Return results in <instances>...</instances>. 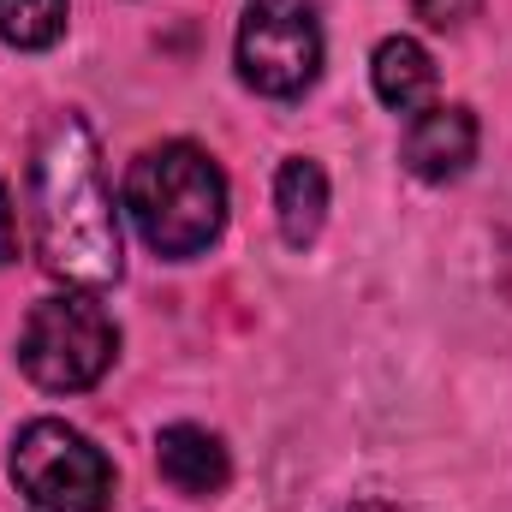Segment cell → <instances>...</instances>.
<instances>
[{"instance_id": "cell-3", "label": "cell", "mask_w": 512, "mask_h": 512, "mask_svg": "<svg viewBox=\"0 0 512 512\" xmlns=\"http://www.w3.org/2000/svg\"><path fill=\"white\" fill-rule=\"evenodd\" d=\"M120 352V328L108 322V310L84 292H60L42 298L18 334V364L42 393H84L108 376Z\"/></svg>"}, {"instance_id": "cell-10", "label": "cell", "mask_w": 512, "mask_h": 512, "mask_svg": "<svg viewBox=\"0 0 512 512\" xmlns=\"http://www.w3.org/2000/svg\"><path fill=\"white\" fill-rule=\"evenodd\" d=\"M66 30V0H0V42L48 48Z\"/></svg>"}, {"instance_id": "cell-13", "label": "cell", "mask_w": 512, "mask_h": 512, "mask_svg": "<svg viewBox=\"0 0 512 512\" xmlns=\"http://www.w3.org/2000/svg\"><path fill=\"white\" fill-rule=\"evenodd\" d=\"M340 512H411V507H399V501H352V507H340Z\"/></svg>"}, {"instance_id": "cell-4", "label": "cell", "mask_w": 512, "mask_h": 512, "mask_svg": "<svg viewBox=\"0 0 512 512\" xmlns=\"http://www.w3.org/2000/svg\"><path fill=\"white\" fill-rule=\"evenodd\" d=\"M12 483L42 512H102L114 501V465L72 423L36 417L12 441Z\"/></svg>"}, {"instance_id": "cell-7", "label": "cell", "mask_w": 512, "mask_h": 512, "mask_svg": "<svg viewBox=\"0 0 512 512\" xmlns=\"http://www.w3.org/2000/svg\"><path fill=\"white\" fill-rule=\"evenodd\" d=\"M155 465H161V477H167L179 495H221L227 477H233L221 435H209V429H197V423H173V429H161V441H155Z\"/></svg>"}, {"instance_id": "cell-6", "label": "cell", "mask_w": 512, "mask_h": 512, "mask_svg": "<svg viewBox=\"0 0 512 512\" xmlns=\"http://www.w3.org/2000/svg\"><path fill=\"white\" fill-rule=\"evenodd\" d=\"M477 161V114L471 108H423L405 131V167L429 185L459 179Z\"/></svg>"}, {"instance_id": "cell-5", "label": "cell", "mask_w": 512, "mask_h": 512, "mask_svg": "<svg viewBox=\"0 0 512 512\" xmlns=\"http://www.w3.org/2000/svg\"><path fill=\"white\" fill-rule=\"evenodd\" d=\"M322 72V18L310 0H251L239 18V78L256 96H304Z\"/></svg>"}, {"instance_id": "cell-12", "label": "cell", "mask_w": 512, "mask_h": 512, "mask_svg": "<svg viewBox=\"0 0 512 512\" xmlns=\"http://www.w3.org/2000/svg\"><path fill=\"white\" fill-rule=\"evenodd\" d=\"M12 256H18V221H12V197L0 185V262H12Z\"/></svg>"}, {"instance_id": "cell-2", "label": "cell", "mask_w": 512, "mask_h": 512, "mask_svg": "<svg viewBox=\"0 0 512 512\" xmlns=\"http://www.w3.org/2000/svg\"><path fill=\"white\" fill-rule=\"evenodd\" d=\"M126 215L149 251L185 256L209 251L227 227V179L197 143L143 149L126 173Z\"/></svg>"}, {"instance_id": "cell-1", "label": "cell", "mask_w": 512, "mask_h": 512, "mask_svg": "<svg viewBox=\"0 0 512 512\" xmlns=\"http://www.w3.org/2000/svg\"><path fill=\"white\" fill-rule=\"evenodd\" d=\"M30 209H36V256L54 280L66 286H114L126 256H120V215L102 179L96 137L78 114H54L36 155H30Z\"/></svg>"}, {"instance_id": "cell-8", "label": "cell", "mask_w": 512, "mask_h": 512, "mask_svg": "<svg viewBox=\"0 0 512 512\" xmlns=\"http://www.w3.org/2000/svg\"><path fill=\"white\" fill-rule=\"evenodd\" d=\"M274 215H280V239L292 251L316 245V233L328 221V173L310 155L280 161V173H274Z\"/></svg>"}, {"instance_id": "cell-11", "label": "cell", "mask_w": 512, "mask_h": 512, "mask_svg": "<svg viewBox=\"0 0 512 512\" xmlns=\"http://www.w3.org/2000/svg\"><path fill=\"white\" fill-rule=\"evenodd\" d=\"M417 18L435 30H459L465 18H477V0H417Z\"/></svg>"}, {"instance_id": "cell-9", "label": "cell", "mask_w": 512, "mask_h": 512, "mask_svg": "<svg viewBox=\"0 0 512 512\" xmlns=\"http://www.w3.org/2000/svg\"><path fill=\"white\" fill-rule=\"evenodd\" d=\"M370 78H376V96L393 114L417 120L423 108H435V60L411 36H387L382 48H376V60H370Z\"/></svg>"}]
</instances>
